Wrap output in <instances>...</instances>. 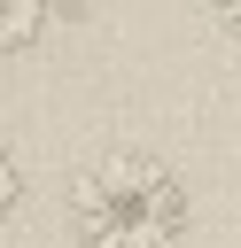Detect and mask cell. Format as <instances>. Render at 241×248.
Returning <instances> with one entry per match:
<instances>
[{"label": "cell", "mask_w": 241, "mask_h": 248, "mask_svg": "<svg viewBox=\"0 0 241 248\" xmlns=\"http://www.w3.org/2000/svg\"><path fill=\"white\" fill-rule=\"evenodd\" d=\"M187 186L148 147H109L70 178V240L78 248H187Z\"/></svg>", "instance_id": "1"}, {"label": "cell", "mask_w": 241, "mask_h": 248, "mask_svg": "<svg viewBox=\"0 0 241 248\" xmlns=\"http://www.w3.org/2000/svg\"><path fill=\"white\" fill-rule=\"evenodd\" d=\"M54 23V0H0V46L8 54H31Z\"/></svg>", "instance_id": "2"}, {"label": "cell", "mask_w": 241, "mask_h": 248, "mask_svg": "<svg viewBox=\"0 0 241 248\" xmlns=\"http://www.w3.org/2000/svg\"><path fill=\"white\" fill-rule=\"evenodd\" d=\"M202 8L218 16V31H225V39H241V0H202Z\"/></svg>", "instance_id": "3"}]
</instances>
